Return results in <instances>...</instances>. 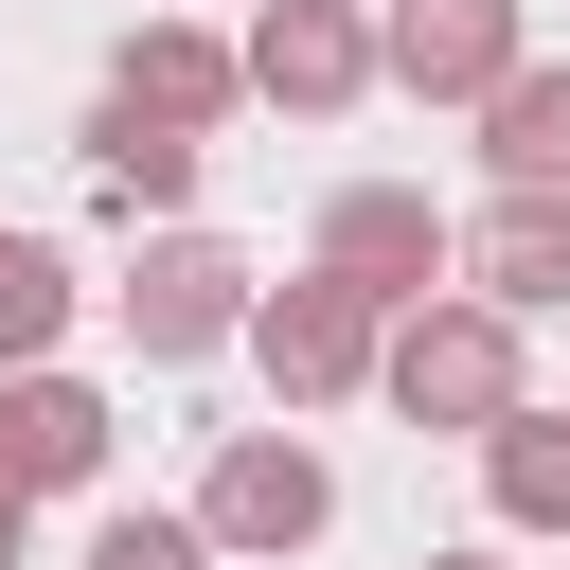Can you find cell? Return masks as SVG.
<instances>
[{"label":"cell","instance_id":"6da1fadb","mask_svg":"<svg viewBox=\"0 0 570 570\" xmlns=\"http://www.w3.org/2000/svg\"><path fill=\"white\" fill-rule=\"evenodd\" d=\"M374 392H392L410 428H463V445L534 410V392H517V321H499V303H463V285H445V303H410V321L374 338Z\"/></svg>","mask_w":570,"mask_h":570},{"label":"cell","instance_id":"7a4b0ae2","mask_svg":"<svg viewBox=\"0 0 570 570\" xmlns=\"http://www.w3.org/2000/svg\"><path fill=\"white\" fill-rule=\"evenodd\" d=\"M374 71H392L410 107H499V89L534 71V0H392V18H374Z\"/></svg>","mask_w":570,"mask_h":570},{"label":"cell","instance_id":"3957f363","mask_svg":"<svg viewBox=\"0 0 570 570\" xmlns=\"http://www.w3.org/2000/svg\"><path fill=\"white\" fill-rule=\"evenodd\" d=\"M445 267H463V232H445L410 178H356V196H321V285H356L374 321L445 303Z\"/></svg>","mask_w":570,"mask_h":570},{"label":"cell","instance_id":"277c9868","mask_svg":"<svg viewBox=\"0 0 570 570\" xmlns=\"http://www.w3.org/2000/svg\"><path fill=\"white\" fill-rule=\"evenodd\" d=\"M321 517H338V463L303 428H232L214 481H196V552H303Z\"/></svg>","mask_w":570,"mask_h":570},{"label":"cell","instance_id":"5b68a950","mask_svg":"<svg viewBox=\"0 0 570 570\" xmlns=\"http://www.w3.org/2000/svg\"><path fill=\"white\" fill-rule=\"evenodd\" d=\"M249 303H267V285H249V249H232V232H160V249H142V285H125V338H142L160 374H196L214 338H249Z\"/></svg>","mask_w":570,"mask_h":570},{"label":"cell","instance_id":"8992f818","mask_svg":"<svg viewBox=\"0 0 570 570\" xmlns=\"http://www.w3.org/2000/svg\"><path fill=\"white\" fill-rule=\"evenodd\" d=\"M374 338H392V321H374L356 285H321V267L249 303V356H267V392H285V410H338V392H374Z\"/></svg>","mask_w":570,"mask_h":570},{"label":"cell","instance_id":"52a82bcc","mask_svg":"<svg viewBox=\"0 0 570 570\" xmlns=\"http://www.w3.org/2000/svg\"><path fill=\"white\" fill-rule=\"evenodd\" d=\"M232 53H249V107H285V125H338L374 89V18L356 0H267Z\"/></svg>","mask_w":570,"mask_h":570},{"label":"cell","instance_id":"ba28073f","mask_svg":"<svg viewBox=\"0 0 570 570\" xmlns=\"http://www.w3.org/2000/svg\"><path fill=\"white\" fill-rule=\"evenodd\" d=\"M107 107H142V125H178V142H196V125H232V107H249V53H232V36H196V18H142V36L107 53Z\"/></svg>","mask_w":570,"mask_h":570},{"label":"cell","instance_id":"9c48e42d","mask_svg":"<svg viewBox=\"0 0 570 570\" xmlns=\"http://www.w3.org/2000/svg\"><path fill=\"white\" fill-rule=\"evenodd\" d=\"M53 481H107V392L89 374H0V499H53Z\"/></svg>","mask_w":570,"mask_h":570},{"label":"cell","instance_id":"30bf717a","mask_svg":"<svg viewBox=\"0 0 570 570\" xmlns=\"http://www.w3.org/2000/svg\"><path fill=\"white\" fill-rule=\"evenodd\" d=\"M463 303L552 321V303H570V196H499V214L463 232Z\"/></svg>","mask_w":570,"mask_h":570},{"label":"cell","instance_id":"8fae6325","mask_svg":"<svg viewBox=\"0 0 570 570\" xmlns=\"http://www.w3.org/2000/svg\"><path fill=\"white\" fill-rule=\"evenodd\" d=\"M481 499H499L517 534H570V410H517V428H481Z\"/></svg>","mask_w":570,"mask_h":570},{"label":"cell","instance_id":"7c38bea8","mask_svg":"<svg viewBox=\"0 0 570 570\" xmlns=\"http://www.w3.org/2000/svg\"><path fill=\"white\" fill-rule=\"evenodd\" d=\"M481 160H499V196H570V71H517L481 107Z\"/></svg>","mask_w":570,"mask_h":570},{"label":"cell","instance_id":"4fadbf2b","mask_svg":"<svg viewBox=\"0 0 570 570\" xmlns=\"http://www.w3.org/2000/svg\"><path fill=\"white\" fill-rule=\"evenodd\" d=\"M89 178H107V214H178L196 196V142L142 125V107H89Z\"/></svg>","mask_w":570,"mask_h":570},{"label":"cell","instance_id":"5bb4252c","mask_svg":"<svg viewBox=\"0 0 570 570\" xmlns=\"http://www.w3.org/2000/svg\"><path fill=\"white\" fill-rule=\"evenodd\" d=\"M53 338H71V267L36 232H0V374H53Z\"/></svg>","mask_w":570,"mask_h":570},{"label":"cell","instance_id":"9a60e30c","mask_svg":"<svg viewBox=\"0 0 570 570\" xmlns=\"http://www.w3.org/2000/svg\"><path fill=\"white\" fill-rule=\"evenodd\" d=\"M89 570H214V552H196V517H107Z\"/></svg>","mask_w":570,"mask_h":570},{"label":"cell","instance_id":"2e32d148","mask_svg":"<svg viewBox=\"0 0 570 570\" xmlns=\"http://www.w3.org/2000/svg\"><path fill=\"white\" fill-rule=\"evenodd\" d=\"M18 517H36V499H0V570H18Z\"/></svg>","mask_w":570,"mask_h":570},{"label":"cell","instance_id":"e0dca14e","mask_svg":"<svg viewBox=\"0 0 570 570\" xmlns=\"http://www.w3.org/2000/svg\"><path fill=\"white\" fill-rule=\"evenodd\" d=\"M410 570H499V552H410Z\"/></svg>","mask_w":570,"mask_h":570}]
</instances>
